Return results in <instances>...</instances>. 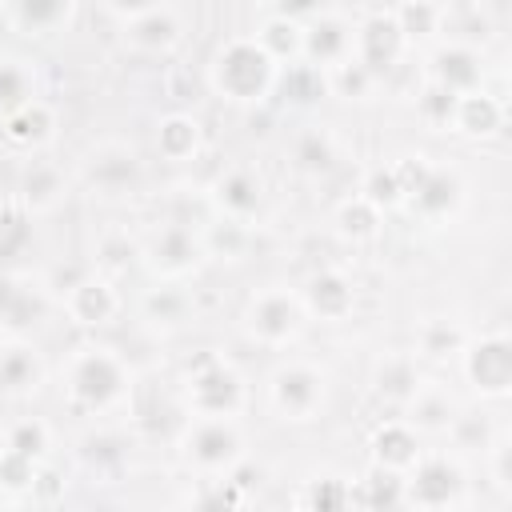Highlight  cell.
I'll list each match as a JSON object with an SVG mask.
<instances>
[{"label": "cell", "instance_id": "obj_34", "mask_svg": "<svg viewBox=\"0 0 512 512\" xmlns=\"http://www.w3.org/2000/svg\"><path fill=\"white\" fill-rule=\"evenodd\" d=\"M376 388H380L384 396H392V400H400V404H404V400L420 388V372H416V364H412V360L396 356V360H388V364L380 368Z\"/></svg>", "mask_w": 512, "mask_h": 512}, {"label": "cell", "instance_id": "obj_2", "mask_svg": "<svg viewBox=\"0 0 512 512\" xmlns=\"http://www.w3.org/2000/svg\"><path fill=\"white\" fill-rule=\"evenodd\" d=\"M64 392L84 412H108L128 392V368L112 348L84 344L64 360Z\"/></svg>", "mask_w": 512, "mask_h": 512}, {"label": "cell", "instance_id": "obj_26", "mask_svg": "<svg viewBox=\"0 0 512 512\" xmlns=\"http://www.w3.org/2000/svg\"><path fill=\"white\" fill-rule=\"evenodd\" d=\"M256 44L284 68V64H296L300 60V48H304V24L300 20H288L280 12H272L260 32H256Z\"/></svg>", "mask_w": 512, "mask_h": 512}, {"label": "cell", "instance_id": "obj_16", "mask_svg": "<svg viewBox=\"0 0 512 512\" xmlns=\"http://www.w3.org/2000/svg\"><path fill=\"white\" fill-rule=\"evenodd\" d=\"M52 132H56V112L40 96H28L24 104L4 112V136L16 148H40L52 140Z\"/></svg>", "mask_w": 512, "mask_h": 512}, {"label": "cell", "instance_id": "obj_29", "mask_svg": "<svg viewBox=\"0 0 512 512\" xmlns=\"http://www.w3.org/2000/svg\"><path fill=\"white\" fill-rule=\"evenodd\" d=\"M276 88L292 100V104H316L324 92H328V72L308 64V60H296V64H284L280 76H276Z\"/></svg>", "mask_w": 512, "mask_h": 512}, {"label": "cell", "instance_id": "obj_37", "mask_svg": "<svg viewBox=\"0 0 512 512\" xmlns=\"http://www.w3.org/2000/svg\"><path fill=\"white\" fill-rule=\"evenodd\" d=\"M420 116L428 120V124H436V128H452V112H456V92H448V88H440V84H432L428 80V88L420 92Z\"/></svg>", "mask_w": 512, "mask_h": 512}, {"label": "cell", "instance_id": "obj_5", "mask_svg": "<svg viewBox=\"0 0 512 512\" xmlns=\"http://www.w3.org/2000/svg\"><path fill=\"white\" fill-rule=\"evenodd\" d=\"M244 328L256 344L264 348H284L300 336L304 328V304L296 292L288 288H264L248 300V312H244Z\"/></svg>", "mask_w": 512, "mask_h": 512}, {"label": "cell", "instance_id": "obj_32", "mask_svg": "<svg viewBox=\"0 0 512 512\" xmlns=\"http://www.w3.org/2000/svg\"><path fill=\"white\" fill-rule=\"evenodd\" d=\"M380 216H384V208H376L364 192H356L352 200H344L340 204V232L344 236H352V240H368V236H376V228H380Z\"/></svg>", "mask_w": 512, "mask_h": 512}, {"label": "cell", "instance_id": "obj_27", "mask_svg": "<svg viewBox=\"0 0 512 512\" xmlns=\"http://www.w3.org/2000/svg\"><path fill=\"white\" fill-rule=\"evenodd\" d=\"M20 192H24V208L28 212H52L64 200V176H60V168H52L44 160H32L24 168Z\"/></svg>", "mask_w": 512, "mask_h": 512}, {"label": "cell", "instance_id": "obj_7", "mask_svg": "<svg viewBox=\"0 0 512 512\" xmlns=\"http://www.w3.org/2000/svg\"><path fill=\"white\" fill-rule=\"evenodd\" d=\"M324 392H328L324 372L312 368V364H304V360L280 364V368L272 372V380H268V400H272V408H276L284 420H296V424L320 416Z\"/></svg>", "mask_w": 512, "mask_h": 512}, {"label": "cell", "instance_id": "obj_1", "mask_svg": "<svg viewBox=\"0 0 512 512\" xmlns=\"http://www.w3.org/2000/svg\"><path fill=\"white\" fill-rule=\"evenodd\" d=\"M276 76H280V64L256 44V36L228 40L208 64V84L228 104H260V100H268L276 92Z\"/></svg>", "mask_w": 512, "mask_h": 512}, {"label": "cell", "instance_id": "obj_19", "mask_svg": "<svg viewBox=\"0 0 512 512\" xmlns=\"http://www.w3.org/2000/svg\"><path fill=\"white\" fill-rule=\"evenodd\" d=\"M352 284H348V276H340V272H316L312 280H308V288H304V296H300V304H304V316H316V320H344L348 312H352Z\"/></svg>", "mask_w": 512, "mask_h": 512}, {"label": "cell", "instance_id": "obj_39", "mask_svg": "<svg viewBox=\"0 0 512 512\" xmlns=\"http://www.w3.org/2000/svg\"><path fill=\"white\" fill-rule=\"evenodd\" d=\"M296 160H300L304 168H328V160H332V144H328V136H324V132H308V136L300 140Z\"/></svg>", "mask_w": 512, "mask_h": 512}, {"label": "cell", "instance_id": "obj_33", "mask_svg": "<svg viewBox=\"0 0 512 512\" xmlns=\"http://www.w3.org/2000/svg\"><path fill=\"white\" fill-rule=\"evenodd\" d=\"M144 316L156 320V324H180L188 316V296L176 280H164L156 284L148 296H144Z\"/></svg>", "mask_w": 512, "mask_h": 512}, {"label": "cell", "instance_id": "obj_6", "mask_svg": "<svg viewBox=\"0 0 512 512\" xmlns=\"http://www.w3.org/2000/svg\"><path fill=\"white\" fill-rule=\"evenodd\" d=\"M460 368H464V380L472 384V392L480 400H504L512 392V344H508V336L492 332L480 340H464Z\"/></svg>", "mask_w": 512, "mask_h": 512}, {"label": "cell", "instance_id": "obj_18", "mask_svg": "<svg viewBox=\"0 0 512 512\" xmlns=\"http://www.w3.org/2000/svg\"><path fill=\"white\" fill-rule=\"evenodd\" d=\"M124 40L136 48V52H148V56H160L168 48H176L180 40V16L168 8V4H156L152 12L136 16L124 24Z\"/></svg>", "mask_w": 512, "mask_h": 512}, {"label": "cell", "instance_id": "obj_25", "mask_svg": "<svg viewBox=\"0 0 512 512\" xmlns=\"http://www.w3.org/2000/svg\"><path fill=\"white\" fill-rule=\"evenodd\" d=\"M216 208L224 212V220H236V224H248L256 212H260V184L252 172L244 168H232L228 176L216 180Z\"/></svg>", "mask_w": 512, "mask_h": 512}, {"label": "cell", "instance_id": "obj_15", "mask_svg": "<svg viewBox=\"0 0 512 512\" xmlns=\"http://www.w3.org/2000/svg\"><path fill=\"white\" fill-rule=\"evenodd\" d=\"M84 176H88V188L92 192H104V196H124L136 176H140V160L128 144H100L88 152L84 160Z\"/></svg>", "mask_w": 512, "mask_h": 512}, {"label": "cell", "instance_id": "obj_31", "mask_svg": "<svg viewBox=\"0 0 512 512\" xmlns=\"http://www.w3.org/2000/svg\"><path fill=\"white\" fill-rule=\"evenodd\" d=\"M392 16H396V24H400V32H404L408 44L432 40V36L440 32V20H444V12H440L432 0H404Z\"/></svg>", "mask_w": 512, "mask_h": 512}, {"label": "cell", "instance_id": "obj_10", "mask_svg": "<svg viewBox=\"0 0 512 512\" xmlns=\"http://www.w3.org/2000/svg\"><path fill=\"white\" fill-rule=\"evenodd\" d=\"M204 260V236H196L188 224H164L148 240V268L160 280H184Z\"/></svg>", "mask_w": 512, "mask_h": 512}, {"label": "cell", "instance_id": "obj_17", "mask_svg": "<svg viewBox=\"0 0 512 512\" xmlns=\"http://www.w3.org/2000/svg\"><path fill=\"white\" fill-rule=\"evenodd\" d=\"M372 460H376V468L404 476V472L420 460V432H416L404 416H400V420H388V424L376 428V436H372Z\"/></svg>", "mask_w": 512, "mask_h": 512}, {"label": "cell", "instance_id": "obj_24", "mask_svg": "<svg viewBox=\"0 0 512 512\" xmlns=\"http://www.w3.org/2000/svg\"><path fill=\"white\" fill-rule=\"evenodd\" d=\"M504 124V100L488 96L484 88L456 96V112H452V128L464 136H492Z\"/></svg>", "mask_w": 512, "mask_h": 512}, {"label": "cell", "instance_id": "obj_4", "mask_svg": "<svg viewBox=\"0 0 512 512\" xmlns=\"http://www.w3.org/2000/svg\"><path fill=\"white\" fill-rule=\"evenodd\" d=\"M184 456L208 476H224L244 460V436L236 416H192L184 432Z\"/></svg>", "mask_w": 512, "mask_h": 512}, {"label": "cell", "instance_id": "obj_41", "mask_svg": "<svg viewBox=\"0 0 512 512\" xmlns=\"http://www.w3.org/2000/svg\"><path fill=\"white\" fill-rule=\"evenodd\" d=\"M276 12L288 20H312L316 12H324V0H276Z\"/></svg>", "mask_w": 512, "mask_h": 512}, {"label": "cell", "instance_id": "obj_13", "mask_svg": "<svg viewBox=\"0 0 512 512\" xmlns=\"http://www.w3.org/2000/svg\"><path fill=\"white\" fill-rule=\"evenodd\" d=\"M428 80L448 88V92H456V96L476 92V88H484V60H480V52L472 44H460V40L440 44L428 56Z\"/></svg>", "mask_w": 512, "mask_h": 512}, {"label": "cell", "instance_id": "obj_12", "mask_svg": "<svg viewBox=\"0 0 512 512\" xmlns=\"http://www.w3.org/2000/svg\"><path fill=\"white\" fill-rule=\"evenodd\" d=\"M352 24L332 16V12H316L312 20H304V48L300 60L316 64V68H336L344 60H352Z\"/></svg>", "mask_w": 512, "mask_h": 512}, {"label": "cell", "instance_id": "obj_11", "mask_svg": "<svg viewBox=\"0 0 512 512\" xmlns=\"http://www.w3.org/2000/svg\"><path fill=\"white\" fill-rule=\"evenodd\" d=\"M64 308H68V316H72L76 324H84V328H104V324H112V320L120 316V292H116V284H112L108 276L84 272V276H76V280L64 288Z\"/></svg>", "mask_w": 512, "mask_h": 512}, {"label": "cell", "instance_id": "obj_8", "mask_svg": "<svg viewBox=\"0 0 512 512\" xmlns=\"http://www.w3.org/2000/svg\"><path fill=\"white\" fill-rule=\"evenodd\" d=\"M400 480H404V504H424V508L456 504L464 488V472L448 456H424V452Z\"/></svg>", "mask_w": 512, "mask_h": 512}, {"label": "cell", "instance_id": "obj_40", "mask_svg": "<svg viewBox=\"0 0 512 512\" xmlns=\"http://www.w3.org/2000/svg\"><path fill=\"white\" fill-rule=\"evenodd\" d=\"M156 4H164V0H104V8H108L120 24H128V20L144 16V12H152Z\"/></svg>", "mask_w": 512, "mask_h": 512}, {"label": "cell", "instance_id": "obj_28", "mask_svg": "<svg viewBox=\"0 0 512 512\" xmlns=\"http://www.w3.org/2000/svg\"><path fill=\"white\" fill-rule=\"evenodd\" d=\"M156 148H160L164 160H176V164L192 160L196 148H200V124L192 116H184V112L164 116L160 128H156Z\"/></svg>", "mask_w": 512, "mask_h": 512}, {"label": "cell", "instance_id": "obj_35", "mask_svg": "<svg viewBox=\"0 0 512 512\" xmlns=\"http://www.w3.org/2000/svg\"><path fill=\"white\" fill-rule=\"evenodd\" d=\"M376 208H396V204H404V184H400V172H396V164H388V168H376L368 180H364V188H360Z\"/></svg>", "mask_w": 512, "mask_h": 512}, {"label": "cell", "instance_id": "obj_30", "mask_svg": "<svg viewBox=\"0 0 512 512\" xmlns=\"http://www.w3.org/2000/svg\"><path fill=\"white\" fill-rule=\"evenodd\" d=\"M4 448L16 452V456H24V460H32V464H40L48 456V448H52V428L40 416H24V420H16L8 428Z\"/></svg>", "mask_w": 512, "mask_h": 512}, {"label": "cell", "instance_id": "obj_9", "mask_svg": "<svg viewBox=\"0 0 512 512\" xmlns=\"http://www.w3.org/2000/svg\"><path fill=\"white\" fill-rule=\"evenodd\" d=\"M404 48H408V40H404V32H400L392 12H376L352 32V60L364 64L376 80L404 56Z\"/></svg>", "mask_w": 512, "mask_h": 512}, {"label": "cell", "instance_id": "obj_21", "mask_svg": "<svg viewBox=\"0 0 512 512\" xmlns=\"http://www.w3.org/2000/svg\"><path fill=\"white\" fill-rule=\"evenodd\" d=\"M404 408H408L404 420H408L416 432H448V424H452L456 412H460V404L448 396V388L424 384V380H420V388L404 400Z\"/></svg>", "mask_w": 512, "mask_h": 512}, {"label": "cell", "instance_id": "obj_22", "mask_svg": "<svg viewBox=\"0 0 512 512\" xmlns=\"http://www.w3.org/2000/svg\"><path fill=\"white\" fill-rule=\"evenodd\" d=\"M44 380V360L28 344H0V392L32 396Z\"/></svg>", "mask_w": 512, "mask_h": 512}, {"label": "cell", "instance_id": "obj_20", "mask_svg": "<svg viewBox=\"0 0 512 512\" xmlns=\"http://www.w3.org/2000/svg\"><path fill=\"white\" fill-rule=\"evenodd\" d=\"M8 16L28 36H56L72 24L76 0H8Z\"/></svg>", "mask_w": 512, "mask_h": 512}, {"label": "cell", "instance_id": "obj_38", "mask_svg": "<svg viewBox=\"0 0 512 512\" xmlns=\"http://www.w3.org/2000/svg\"><path fill=\"white\" fill-rule=\"evenodd\" d=\"M420 348H424L428 356H456V352L464 348V332H456V328H448V324H428Z\"/></svg>", "mask_w": 512, "mask_h": 512}, {"label": "cell", "instance_id": "obj_36", "mask_svg": "<svg viewBox=\"0 0 512 512\" xmlns=\"http://www.w3.org/2000/svg\"><path fill=\"white\" fill-rule=\"evenodd\" d=\"M28 96H36L28 68H24L20 60H0V108L8 112V108H16V104H24Z\"/></svg>", "mask_w": 512, "mask_h": 512}, {"label": "cell", "instance_id": "obj_3", "mask_svg": "<svg viewBox=\"0 0 512 512\" xmlns=\"http://www.w3.org/2000/svg\"><path fill=\"white\" fill-rule=\"evenodd\" d=\"M184 400L192 416H236L244 408V380L228 360L200 356L188 368Z\"/></svg>", "mask_w": 512, "mask_h": 512}, {"label": "cell", "instance_id": "obj_14", "mask_svg": "<svg viewBox=\"0 0 512 512\" xmlns=\"http://www.w3.org/2000/svg\"><path fill=\"white\" fill-rule=\"evenodd\" d=\"M460 200H464V184H460V176L452 172V168H424V176L412 184V192L404 196V204H408V212L412 216H420V220H444V216H452L456 208H460Z\"/></svg>", "mask_w": 512, "mask_h": 512}, {"label": "cell", "instance_id": "obj_23", "mask_svg": "<svg viewBox=\"0 0 512 512\" xmlns=\"http://www.w3.org/2000/svg\"><path fill=\"white\" fill-rule=\"evenodd\" d=\"M36 316H40V292L20 276L0 272V332L20 336L28 324H36Z\"/></svg>", "mask_w": 512, "mask_h": 512}]
</instances>
